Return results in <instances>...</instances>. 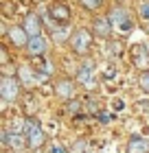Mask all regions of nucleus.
Instances as JSON below:
<instances>
[{"instance_id":"nucleus-18","label":"nucleus","mask_w":149,"mask_h":153,"mask_svg":"<svg viewBox=\"0 0 149 153\" xmlns=\"http://www.w3.org/2000/svg\"><path fill=\"white\" fill-rule=\"evenodd\" d=\"M79 109H81V103L77 101V99H70L68 101V112L70 114H79Z\"/></svg>"},{"instance_id":"nucleus-19","label":"nucleus","mask_w":149,"mask_h":153,"mask_svg":"<svg viewBox=\"0 0 149 153\" xmlns=\"http://www.w3.org/2000/svg\"><path fill=\"white\" fill-rule=\"evenodd\" d=\"M9 134H11L9 129H2V131H0V142H2L4 149H9Z\"/></svg>"},{"instance_id":"nucleus-17","label":"nucleus","mask_w":149,"mask_h":153,"mask_svg":"<svg viewBox=\"0 0 149 153\" xmlns=\"http://www.w3.org/2000/svg\"><path fill=\"white\" fill-rule=\"evenodd\" d=\"M138 18L149 22V0H143V2L138 4Z\"/></svg>"},{"instance_id":"nucleus-5","label":"nucleus","mask_w":149,"mask_h":153,"mask_svg":"<svg viewBox=\"0 0 149 153\" xmlns=\"http://www.w3.org/2000/svg\"><path fill=\"white\" fill-rule=\"evenodd\" d=\"M75 81L79 83V85H83L86 90H92L97 85V79H94V64L92 61H83V66L77 70V76Z\"/></svg>"},{"instance_id":"nucleus-12","label":"nucleus","mask_w":149,"mask_h":153,"mask_svg":"<svg viewBox=\"0 0 149 153\" xmlns=\"http://www.w3.org/2000/svg\"><path fill=\"white\" fill-rule=\"evenodd\" d=\"M22 26L26 29V33H29L31 37H33V35H42V20H40L37 13H26Z\"/></svg>"},{"instance_id":"nucleus-20","label":"nucleus","mask_w":149,"mask_h":153,"mask_svg":"<svg viewBox=\"0 0 149 153\" xmlns=\"http://www.w3.org/2000/svg\"><path fill=\"white\" fill-rule=\"evenodd\" d=\"M108 53H110V55H121V53H123V48H121L118 42H112L110 48H108Z\"/></svg>"},{"instance_id":"nucleus-2","label":"nucleus","mask_w":149,"mask_h":153,"mask_svg":"<svg viewBox=\"0 0 149 153\" xmlns=\"http://www.w3.org/2000/svg\"><path fill=\"white\" fill-rule=\"evenodd\" d=\"M24 138H26V149L31 151H37L44 147L46 142V134L42 129V125L33 118H26V125H24Z\"/></svg>"},{"instance_id":"nucleus-9","label":"nucleus","mask_w":149,"mask_h":153,"mask_svg":"<svg viewBox=\"0 0 149 153\" xmlns=\"http://www.w3.org/2000/svg\"><path fill=\"white\" fill-rule=\"evenodd\" d=\"M46 51H48V42L44 39V35H33L26 44V53L31 57H42V55H46Z\"/></svg>"},{"instance_id":"nucleus-14","label":"nucleus","mask_w":149,"mask_h":153,"mask_svg":"<svg viewBox=\"0 0 149 153\" xmlns=\"http://www.w3.org/2000/svg\"><path fill=\"white\" fill-rule=\"evenodd\" d=\"M132 59H134V64H136V66H145L147 61H149L147 48H145L143 44H136V46H132Z\"/></svg>"},{"instance_id":"nucleus-16","label":"nucleus","mask_w":149,"mask_h":153,"mask_svg":"<svg viewBox=\"0 0 149 153\" xmlns=\"http://www.w3.org/2000/svg\"><path fill=\"white\" fill-rule=\"evenodd\" d=\"M79 4L83 9H88V11H97V9L103 7V0H79Z\"/></svg>"},{"instance_id":"nucleus-22","label":"nucleus","mask_w":149,"mask_h":153,"mask_svg":"<svg viewBox=\"0 0 149 153\" xmlns=\"http://www.w3.org/2000/svg\"><path fill=\"white\" fill-rule=\"evenodd\" d=\"M53 153H66V149H64V147H59V144H57V147H53Z\"/></svg>"},{"instance_id":"nucleus-8","label":"nucleus","mask_w":149,"mask_h":153,"mask_svg":"<svg viewBox=\"0 0 149 153\" xmlns=\"http://www.w3.org/2000/svg\"><path fill=\"white\" fill-rule=\"evenodd\" d=\"M7 35H9L11 44L18 46V48H26V44H29V39H31V35L26 33V29L22 24H20V26H11V29L7 31Z\"/></svg>"},{"instance_id":"nucleus-10","label":"nucleus","mask_w":149,"mask_h":153,"mask_svg":"<svg viewBox=\"0 0 149 153\" xmlns=\"http://www.w3.org/2000/svg\"><path fill=\"white\" fill-rule=\"evenodd\" d=\"M75 90H77V85H75V81H70V79H59L55 83V94L64 101L75 99Z\"/></svg>"},{"instance_id":"nucleus-3","label":"nucleus","mask_w":149,"mask_h":153,"mask_svg":"<svg viewBox=\"0 0 149 153\" xmlns=\"http://www.w3.org/2000/svg\"><path fill=\"white\" fill-rule=\"evenodd\" d=\"M108 18H110L112 26H114V31L123 33V35L132 33V29H134V20H132L130 11H127L125 7H112L110 13H108Z\"/></svg>"},{"instance_id":"nucleus-21","label":"nucleus","mask_w":149,"mask_h":153,"mask_svg":"<svg viewBox=\"0 0 149 153\" xmlns=\"http://www.w3.org/2000/svg\"><path fill=\"white\" fill-rule=\"evenodd\" d=\"M99 120H101V123H110V120H112V114H108V112H99Z\"/></svg>"},{"instance_id":"nucleus-6","label":"nucleus","mask_w":149,"mask_h":153,"mask_svg":"<svg viewBox=\"0 0 149 153\" xmlns=\"http://www.w3.org/2000/svg\"><path fill=\"white\" fill-rule=\"evenodd\" d=\"M48 16H51V20L55 24L66 26V24H70L73 13H70V7H66L64 2H53L51 7H48Z\"/></svg>"},{"instance_id":"nucleus-4","label":"nucleus","mask_w":149,"mask_h":153,"mask_svg":"<svg viewBox=\"0 0 149 153\" xmlns=\"http://www.w3.org/2000/svg\"><path fill=\"white\" fill-rule=\"evenodd\" d=\"M0 99L13 103L20 99V79L18 76H2L0 81Z\"/></svg>"},{"instance_id":"nucleus-13","label":"nucleus","mask_w":149,"mask_h":153,"mask_svg":"<svg viewBox=\"0 0 149 153\" xmlns=\"http://www.w3.org/2000/svg\"><path fill=\"white\" fill-rule=\"evenodd\" d=\"M18 79L22 81L26 88H31V85H35V81H37V72H35L29 64H22L18 68Z\"/></svg>"},{"instance_id":"nucleus-15","label":"nucleus","mask_w":149,"mask_h":153,"mask_svg":"<svg viewBox=\"0 0 149 153\" xmlns=\"http://www.w3.org/2000/svg\"><path fill=\"white\" fill-rule=\"evenodd\" d=\"M138 88L143 90L145 94H149V70H143L138 74Z\"/></svg>"},{"instance_id":"nucleus-1","label":"nucleus","mask_w":149,"mask_h":153,"mask_svg":"<svg viewBox=\"0 0 149 153\" xmlns=\"http://www.w3.org/2000/svg\"><path fill=\"white\" fill-rule=\"evenodd\" d=\"M92 42H94V33L88 29H77L70 33L68 37V46L75 55H88L92 48Z\"/></svg>"},{"instance_id":"nucleus-7","label":"nucleus","mask_w":149,"mask_h":153,"mask_svg":"<svg viewBox=\"0 0 149 153\" xmlns=\"http://www.w3.org/2000/svg\"><path fill=\"white\" fill-rule=\"evenodd\" d=\"M90 31L94 33V37H99V39H110V37H112V31H114V26H112V22H110L108 16H105V18L99 16V18L92 20Z\"/></svg>"},{"instance_id":"nucleus-11","label":"nucleus","mask_w":149,"mask_h":153,"mask_svg":"<svg viewBox=\"0 0 149 153\" xmlns=\"http://www.w3.org/2000/svg\"><path fill=\"white\" fill-rule=\"evenodd\" d=\"M127 153H149V140L138 134L130 136L127 140Z\"/></svg>"}]
</instances>
